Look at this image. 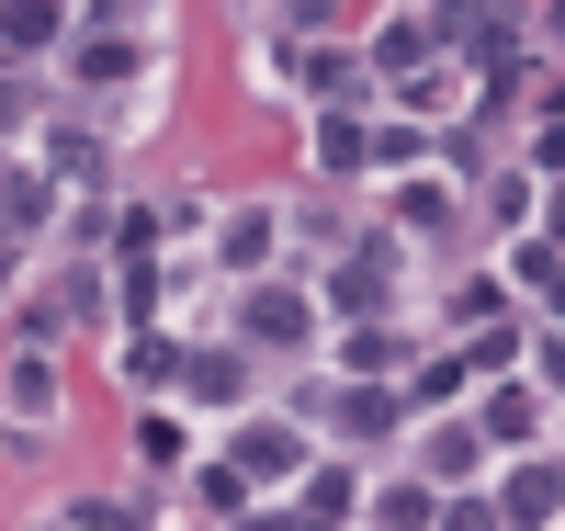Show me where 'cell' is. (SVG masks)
Instances as JSON below:
<instances>
[{
  "instance_id": "obj_33",
  "label": "cell",
  "mask_w": 565,
  "mask_h": 531,
  "mask_svg": "<svg viewBox=\"0 0 565 531\" xmlns=\"http://www.w3.org/2000/svg\"><path fill=\"white\" fill-rule=\"evenodd\" d=\"M532 204H543V192H532V170H498V215H509V237L532 226Z\"/></svg>"
},
{
  "instance_id": "obj_23",
  "label": "cell",
  "mask_w": 565,
  "mask_h": 531,
  "mask_svg": "<svg viewBox=\"0 0 565 531\" xmlns=\"http://www.w3.org/2000/svg\"><path fill=\"white\" fill-rule=\"evenodd\" d=\"M45 204H57V181H45V170H23V159L0 170V226H12V237H23V226H45Z\"/></svg>"
},
{
  "instance_id": "obj_40",
  "label": "cell",
  "mask_w": 565,
  "mask_h": 531,
  "mask_svg": "<svg viewBox=\"0 0 565 531\" xmlns=\"http://www.w3.org/2000/svg\"><path fill=\"white\" fill-rule=\"evenodd\" d=\"M0 261H12V226H0Z\"/></svg>"
},
{
  "instance_id": "obj_1",
  "label": "cell",
  "mask_w": 565,
  "mask_h": 531,
  "mask_svg": "<svg viewBox=\"0 0 565 531\" xmlns=\"http://www.w3.org/2000/svg\"><path fill=\"white\" fill-rule=\"evenodd\" d=\"M68 79H79V103H125V91H148L170 68H159V34L148 23H79L68 34Z\"/></svg>"
},
{
  "instance_id": "obj_10",
  "label": "cell",
  "mask_w": 565,
  "mask_h": 531,
  "mask_svg": "<svg viewBox=\"0 0 565 531\" xmlns=\"http://www.w3.org/2000/svg\"><path fill=\"white\" fill-rule=\"evenodd\" d=\"M328 362H340V384H407L418 373V340H407L396 317H362V328H340Z\"/></svg>"
},
{
  "instance_id": "obj_5",
  "label": "cell",
  "mask_w": 565,
  "mask_h": 531,
  "mask_svg": "<svg viewBox=\"0 0 565 531\" xmlns=\"http://www.w3.org/2000/svg\"><path fill=\"white\" fill-rule=\"evenodd\" d=\"M226 464L249 475V498H282L317 453H306V429H295V418H238V429H226Z\"/></svg>"
},
{
  "instance_id": "obj_20",
  "label": "cell",
  "mask_w": 565,
  "mask_h": 531,
  "mask_svg": "<svg viewBox=\"0 0 565 531\" xmlns=\"http://www.w3.org/2000/svg\"><path fill=\"white\" fill-rule=\"evenodd\" d=\"M181 487H193V509H204V520H249V475L226 464V453H204L193 475H181Z\"/></svg>"
},
{
  "instance_id": "obj_36",
  "label": "cell",
  "mask_w": 565,
  "mask_h": 531,
  "mask_svg": "<svg viewBox=\"0 0 565 531\" xmlns=\"http://www.w3.org/2000/svg\"><path fill=\"white\" fill-rule=\"evenodd\" d=\"M226 531H317V520H306V509H282V498H271V509H249V520H226Z\"/></svg>"
},
{
  "instance_id": "obj_41",
  "label": "cell",
  "mask_w": 565,
  "mask_h": 531,
  "mask_svg": "<svg viewBox=\"0 0 565 531\" xmlns=\"http://www.w3.org/2000/svg\"><path fill=\"white\" fill-rule=\"evenodd\" d=\"M0 170H12V159H0Z\"/></svg>"
},
{
  "instance_id": "obj_2",
  "label": "cell",
  "mask_w": 565,
  "mask_h": 531,
  "mask_svg": "<svg viewBox=\"0 0 565 531\" xmlns=\"http://www.w3.org/2000/svg\"><path fill=\"white\" fill-rule=\"evenodd\" d=\"M396 261H407V237H362V249L317 261L306 295H317V306H340L351 328H362V317H396Z\"/></svg>"
},
{
  "instance_id": "obj_35",
  "label": "cell",
  "mask_w": 565,
  "mask_h": 531,
  "mask_svg": "<svg viewBox=\"0 0 565 531\" xmlns=\"http://www.w3.org/2000/svg\"><path fill=\"white\" fill-rule=\"evenodd\" d=\"M103 237H114V215H103V204H68V249H79V261L103 249Z\"/></svg>"
},
{
  "instance_id": "obj_34",
  "label": "cell",
  "mask_w": 565,
  "mask_h": 531,
  "mask_svg": "<svg viewBox=\"0 0 565 531\" xmlns=\"http://www.w3.org/2000/svg\"><path fill=\"white\" fill-rule=\"evenodd\" d=\"M407 396H430V407H452V396H463V373H452V362H418V373H407Z\"/></svg>"
},
{
  "instance_id": "obj_39",
  "label": "cell",
  "mask_w": 565,
  "mask_h": 531,
  "mask_svg": "<svg viewBox=\"0 0 565 531\" xmlns=\"http://www.w3.org/2000/svg\"><path fill=\"white\" fill-rule=\"evenodd\" d=\"M12 283H23V272H12V261H0V306H12Z\"/></svg>"
},
{
  "instance_id": "obj_32",
  "label": "cell",
  "mask_w": 565,
  "mask_h": 531,
  "mask_svg": "<svg viewBox=\"0 0 565 531\" xmlns=\"http://www.w3.org/2000/svg\"><path fill=\"white\" fill-rule=\"evenodd\" d=\"M430 531H498V509H487V498H476V487H452V498H441V509H430Z\"/></svg>"
},
{
  "instance_id": "obj_8",
  "label": "cell",
  "mask_w": 565,
  "mask_h": 531,
  "mask_svg": "<svg viewBox=\"0 0 565 531\" xmlns=\"http://www.w3.org/2000/svg\"><path fill=\"white\" fill-rule=\"evenodd\" d=\"M452 226H463V181L452 170H407L385 192V237H430V249H452Z\"/></svg>"
},
{
  "instance_id": "obj_29",
  "label": "cell",
  "mask_w": 565,
  "mask_h": 531,
  "mask_svg": "<svg viewBox=\"0 0 565 531\" xmlns=\"http://www.w3.org/2000/svg\"><path fill=\"white\" fill-rule=\"evenodd\" d=\"M57 34H79V23H57V12H0V57H45Z\"/></svg>"
},
{
  "instance_id": "obj_16",
  "label": "cell",
  "mask_w": 565,
  "mask_h": 531,
  "mask_svg": "<svg viewBox=\"0 0 565 531\" xmlns=\"http://www.w3.org/2000/svg\"><path fill=\"white\" fill-rule=\"evenodd\" d=\"M441 57V23L430 12H396V23H373V68L362 79H407V68H430Z\"/></svg>"
},
{
  "instance_id": "obj_31",
  "label": "cell",
  "mask_w": 565,
  "mask_h": 531,
  "mask_svg": "<svg viewBox=\"0 0 565 531\" xmlns=\"http://www.w3.org/2000/svg\"><path fill=\"white\" fill-rule=\"evenodd\" d=\"M103 306H114V283L90 272V261H68V272H57V317H103Z\"/></svg>"
},
{
  "instance_id": "obj_19",
  "label": "cell",
  "mask_w": 565,
  "mask_h": 531,
  "mask_svg": "<svg viewBox=\"0 0 565 531\" xmlns=\"http://www.w3.org/2000/svg\"><path fill=\"white\" fill-rule=\"evenodd\" d=\"M498 261H509V283H498V295H543V317H554V226H521Z\"/></svg>"
},
{
  "instance_id": "obj_25",
  "label": "cell",
  "mask_w": 565,
  "mask_h": 531,
  "mask_svg": "<svg viewBox=\"0 0 565 531\" xmlns=\"http://www.w3.org/2000/svg\"><path fill=\"white\" fill-rule=\"evenodd\" d=\"M418 159H430V136H418V125H362V170H418Z\"/></svg>"
},
{
  "instance_id": "obj_14",
  "label": "cell",
  "mask_w": 565,
  "mask_h": 531,
  "mask_svg": "<svg viewBox=\"0 0 565 531\" xmlns=\"http://www.w3.org/2000/svg\"><path fill=\"white\" fill-rule=\"evenodd\" d=\"M532 429H543V396H532V384H521V373H509V384H487V407H476V442H487V453H543Z\"/></svg>"
},
{
  "instance_id": "obj_3",
  "label": "cell",
  "mask_w": 565,
  "mask_h": 531,
  "mask_svg": "<svg viewBox=\"0 0 565 531\" xmlns=\"http://www.w3.org/2000/svg\"><path fill=\"white\" fill-rule=\"evenodd\" d=\"M238 351H317V295L295 272H271V283H238Z\"/></svg>"
},
{
  "instance_id": "obj_4",
  "label": "cell",
  "mask_w": 565,
  "mask_h": 531,
  "mask_svg": "<svg viewBox=\"0 0 565 531\" xmlns=\"http://www.w3.org/2000/svg\"><path fill=\"white\" fill-rule=\"evenodd\" d=\"M57 407H68V373H57V351H0V418H12V453H45Z\"/></svg>"
},
{
  "instance_id": "obj_7",
  "label": "cell",
  "mask_w": 565,
  "mask_h": 531,
  "mask_svg": "<svg viewBox=\"0 0 565 531\" xmlns=\"http://www.w3.org/2000/svg\"><path fill=\"white\" fill-rule=\"evenodd\" d=\"M306 418L328 429V442H351V453H373V442H396V418H407V396H396V384H328V396H306Z\"/></svg>"
},
{
  "instance_id": "obj_11",
  "label": "cell",
  "mask_w": 565,
  "mask_h": 531,
  "mask_svg": "<svg viewBox=\"0 0 565 531\" xmlns=\"http://www.w3.org/2000/svg\"><path fill=\"white\" fill-rule=\"evenodd\" d=\"M498 531H554V509H565V487H554V453H509V475H498Z\"/></svg>"
},
{
  "instance_id": "obj_9",
  "label": "cell",
  "mask_w": 565,
  "mask_h": 531,
  "mask_svg": "<svg viewBox=\"0 0 565 531\" xmlns=\"http://www.w3.org/2000/svg\"><path fill=\"white\" fill-rule=\"evenodd\" d=\"M170 384H181V418H238L260 373H249V351H181Z\"/></svg>"
},
{
  "instance_id": "obj_24",
  "label": "cell",
  "mask_w": 565,
  "mask_h": 531,
  "mask_svg": "<svg viewBox=\"0 0 565 531\" xmlns=\"http://www.w3.org/2000/svg\"><path fill=\"white\" fill-rule=\"evenodd\" d=\"M170 362H181L170 328H125V351H114V373H125V384H170Z\"/></svg>"
},
{
  "instance_id": "obj_18",
  "label": "cell",
  "mask_w": 565,
  "mask_h": 531,
  "mask_svg": "<svg viewBox=\"0 0 565 531\" xmlns=\"http://www.w3.org/2000/svg\"><path fill=\"white\" fill-rule=\"evenodd\" d=\"M295 509H306L317 531H340V520H362V475H351V464H306V475H295Z\"/></svg>"
},
{
  "instance_id": "obj_38",
  "label": "cell",
  "mask_w": 565,
  "mask_h": 531,
  "mask_svg": "<svg viewBox=\"0 0 565 531\" xmlns=\"http://www.w3.org/2000/svg\"><path fill=\"white\" fill-rule=\"evenodd\" d=\"M34 531H90V520H79V509H45V520H34Z\"/></svg>"
},
{
  "instance_id": "obj_37",
  "label": "cell",
  "mask_w": 565,
  "mask_h": 531,
  "mask_svg": "<svg viewBox=\"0 0 565 531\" xmlns=\"http://www.w3.org/2000/svg\"><path fill=\"white\" fill-rule=\"evenodd\" d=\"M79 520H90V531H159V520H136V509H103V498H79Z\"/></svg>"
},
{
  "instance_id": "obj_17",
  "label": "cell",
  "mask_w": 565,
  "mask_h": 531,
  "mask_svg": "<svg viewBox=\"0 0 565 531\" xmlns=\"http://www.w3.org/2000/svg\"><path fill=\"white\" fill-rule=\"evenodd\" d=\"M136 464H148V475H193L204 464V429L181 407H148V418H136Z\"/></svg>"
},
{
  "instance_id": "obj_12",
  "label": "cell",
  "mask_w": 565,
  "mask_h": 531,
  "mask_svg": "<svg viewBox=\"0 0 565 531\" xmlns=\"http://www.w3.org/2000/svg\"><path fill=\"white\" fill-rule=\"evenodd\" d=\"M476 464H487V442H476V418H463V407H441L430 429H418V487H430V498L476 487Z\"/></svg>"
},
{
  "instance_id": "obj_6",
  "label": "cell",
  "mask_w": 565,
  "mask_h": 531,
  "mask_svg": "<svg viewBox=\"0 0 565 531\" xmlns=\"http://www.w3.org/2000/svg\"><path fill=\"white\" fill-rule=\"evenodd\" d=\"M282 237H295V215L282 204H226L215 215V272H238V283H271V261H282Z\"/></svg>"
},
{
  "instance_id": "obj_30",
  "label": "cell",
  "mask_w": 565,
  "mask_h": 531,
  "mask_svg": "<svg viewBox=\"0 0 565 531\" xmlns=\"http://www.w3.org/2000/svg\"><path fill=\"white\" fill-rule=\"evenodd\" d=\"M12 136H45V103H34V79L0 68V148H12Z\"/></svg>"
},
{
  "instance_id": "obj_21",
  "label": "cell",
  "mask_w": 565,
  "mask_h": 531,
  "mask_svg": "<svg viewBox=\"0 0 565 531\" xmlns=\"http://www.w3.org/2000/svg\"><path fill=\"white\" fill-rule=\"evenodd\" d=\"M306 91H317L328 114H351V103H362L373 79H362V57H351V45H317V57H306Z\"/></svg>"
},
{
  "instance_id": "obj_26",
  "label": "cell",
  "mask_w": 565,
  "mask_h": 531,
  "mask_svg": "<svg viewBox=\"0 0 565 531\" xmlns=\"http://www.w3.org/2000/svg\"><path fill=\"white\" fill-rule=\"evenodd\" d=\"M317 170L328 181H362V114H328L317 125Z\"/></svg>"
},
{
  "instance_id": "obj_15",
  "label": "cell",
  "mask_w": 565,
  "mask_h": 531,
  "mask_svg": "<svg viewBox=\"0 0 565 531\" xmlns=\"http://www.w3.org/2000/svg\"><path fill=\"white\" fill-rule=\"evenodd\" d=\"M396 114H407V125H441V114H476V79H463L452 57H430V68H407V79H396Z\"/></svg>"
},
{
  "instance_id": "obj_28",
  "label": "cell",
  "mask_w": 565,
  "mask_h": 531,
  "mask_svg": "<svg viewBox=\"0 0 565 531\" xmlns=\"http://www.w3.org/2000/svg\"><path fill=\"white\" fill-rule=\"evenodd\" d=\"M362 509H373V531H430V509H441V498H430V487H373Z\"/></svg>"
},
{
  "instance_id": "obj_22",
  "label": "cell",
  "mask_w": 565,
  "mask_h": 531,
  "mask_svg": "<svg viewBox=\"0 0 565 531\" xmlns=\"http://www.w3.org/2000/svg\"><path fill=\"white\" fill-rule=\"evenodd\" d=\"M452 373L463 384H509V373H521V328H476V340L452 351Z\"/></svg>"
},
{
  "instance_id": "obj_13",
  "label": "cell",
  "mask_w": 565,
  "mask_h": 531,
  "mask_svg": "<svg viewBox=\"0 0 565 531\" xmlns=\"http://www.w3.org/2000/svg\"><path fill=\"white\" fill-rule=\"evenodd\" d=\"M34 148H45V181H68L79 204H103V159H114V136H103V125H45Z\"/></svg>"
},
{
  "instance_id": "obj_27",
  "label": "cell",
  "mask_w": 565,
  "mask_h": 531,
  "mask_svg": "<svg viewBox=\"0 0 565 531\" xmlns=\"http://www.w3.org/2000/svg\"><path fill=\"white\" fill-rule=\"evenodd\" d=\"M441 317H452V328H498V283H487V272H452V283H441Z\"/></svg>"
}]
</instances>
